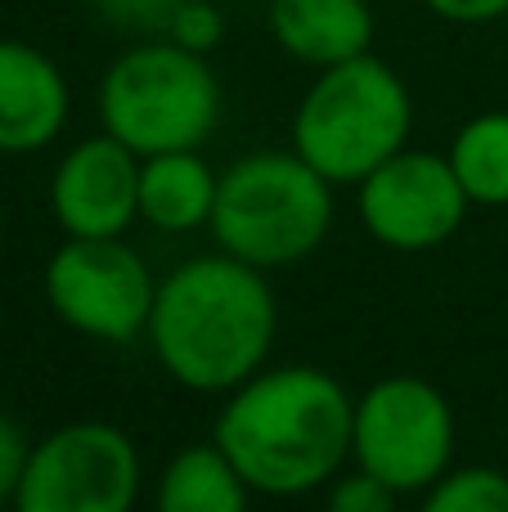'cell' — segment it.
Returning a JSON list of instances; mask_svg holds the SVG:
<instances>
[{"mask_svg":"<svg viewBox=\"0 0 508 512\" xmlns=\"http://www.w3.org/2000/svg\"><path fill=\"white\" fill-rule=\"evenodd\" d=\"M275 333L279 301L266 270L216 248L158 279L144 337L171 382L198 396H225L266 369Z\"/></svg>","mask_w":508,"mask_h":512,"instance_id":"1","label":"cell"},{"mask_svg":"<svg viewBox=\"0 0 508 512\" xmlns=\"http://www.w3.org/2000/svg\"><path fill=\"white\" fill-rule=\"evenodd\" d=\"M351 418L356 396L329 369L279 364L225 391L212 441L252 495L297 499L329 486L351 459Z\"/></svg>","mask_w":508,"mask_h":512,"instance_id":"2","label":"cell"},{"mask_svg":"<svg viewBox=\"0 0 508 512\" xmlns=\"http://www.w3.org/2000/svg\"><path fill=\"white\" fill-rule=\"evenodd\" d=\"M99 126L131 153L203 149L225 113V90L207 54L167 36H144L122 50L99 77Z\"/></svg>","mask_w":508,"mask_h":512,"instance_id":"3","label":"cell"},{"mask_svg":"<svg viewBox=\"0 0 508 512\" xmlns=\"http://www.w3.org/2000/svg\"><path fill=\"white\" fill-rule=\"evenodd\" d=\"M414 99L374 50L320 68L293 113V153L329 185H360L410 144Z\"/></svg>","mask_w":508,"mask_h":512,"instance_id":"4","label":"cell"},{"mask_svg":"<svg viewBox=\"0 0 508 512\" xmlns=\"http://www.w3.org/2000/svg\"><path fill=\"white\" fill-rule=\"evenodd\" d=\"M207 230L221 252L257 270H284L329 239L333 185L293 149L248 153L221 171Z\"/></svg>","mask_w":508,"mask_h":512,"instance_id":"5","label":"cell"},{"mask_svg":"<svg viewBox=\"0 0 508 512\" xmlns=\"http://www.w3.org/2000/svg\"><path fill=\"white\" fill-rule=\"evenodd\" d=\"M455 409L419 373H392L360 391L351 459L396 495H423L455 463Z\"/></svg>","mask_w":508,"mask_h":512,"instance_id":"6","label":"cell"},{"mask_svg":"<svg viewBox=\"0 0 508 512\" xmlns=\"http://www.w3.org/2000/svg\"><path fill=\"white\" fill-rule=\"evenodd\" d=\"M140 450L117 423L77 418L32 445L14 490V512H135Z\"/></svg>","mask_w":508,"mask_h":512,"instance_id":"7","label":"cell"},{"mask_svg":"<svg viewBox=\"0 0 508 512\" xmlns=\"http://www.w3.org/2000/svg\"><path fill=\"white\" fill-rule=\"evenodd\" d=\"M45 306L63 328L108 346L149 333L158 279L126 239H63L45 261Z\"/></svg>","mask_w":508,"mask_h":512,"instance_id":"8","label":"cell"},{"mask_svg":"<svg viewBox=\"0 0 508 512\" xmlns=\"http://www.w3.org/2000/svg\"><path fill=\"white\" fill-rule=\"evenodd\" d=\"M360 221L369 239L392 252H432L450 243L468 221V194L446 153L410 149L360 180Z\"/></svg>","mask_w":508,"mask_h":512,"instance_id":"9","label":"cell"},{"mask_svg":"<svg viewBox=\"0 0 508 512\" xmlns=\"http://www.w3.org/2000/svg\"><path fill=\"white\" fill-rule=\"evenodd\" d=\"M140 162L108 131L72 144L50 176V216L63 239H126L140 221Z\"/></svg>","mask_w":508,"mask_h":512,"instance_id":"10","label":"cell"},{"mask_svg":"<svg viewBox=\"0 0 508 512\" xmlns=\"http://www.w3.org/2000/svg\"><path fill=\"white\" fill-rule=\"evenodd\" d=\"M72 117V86L63 68L32 41L0 36V153L50 149Z\"/></svg>","mask_w":508,"mask_h":512,"instance_id":"11","label":"cell"},{"mask_svg":"<svg viewBox=\"0 0 508 512\" xmlns=\"http://www.w3.org/2000/svg\"><path fill=\"white\" fill-rule=\"evenodd\" d=\"M266 23L279 50L315 72L374 50L369 0H270Z\"/></svg>","mask_w":508,"mask_h":512,"instance_id":"12","label":"cell"},{"mask_svg":"<svg viewBox=\"0 0 508 512\" xmlns=\"http://www.w3.org/2000/svg\"><path fill=\"white\" fill-rule=\"evenodd\" d=\"M216 176L198 149L153 153L140 162V221L158 234H194L212 225Z\"/></svg>","mask_w":508,"mask_h":512,"instance_id":"13","label":"cell"},{"mask_svg":"<svg viewBox=\"0 0 508 512\" xmlns=\"http://www.w3.org/2000/svg\"><path fill=\"white\" fill-rule=\"evenodd\" d=\"M252 486L216 441L171 454L153 486V512H248Z\"/></svg>","mask_w":508,"mask_h":512,"instance_id":"14","label":"cell"},{"mask_svg":"<svg viewBox=\"0 0 508 512\" xmlns=\"http://www.w3.org/2000/svg\"><path fill=\"white\" fill-rule=\"evenodd\" d=\"M446 158L473 207H508V113L504 108L468 117L455 131V140H450Z\"/></svg>","mask_w":508,"mask_h":512,"instance_id":"15","label":"cell"},{"mask_svg":"<svg viewBox=\"0 0 508 512\" xmlns=\"http://www.w3.org/2000/svg\"><path fill=\"white\" fill-rule=\"evenodd\" d=\"M419 512H508V472L486 463L450 468L423 490Z\"/></svg>","mask_w":508,"mask_h":512,"instance_id":"16","label":"cell"},{"mask_svg":"<svg viewBox=\"0 0 508 512\" xmlns=\"http://www.w3.org/2000/svg\"><path fill=\"white\" fill-rule=\"evenodd\" d=\"M185 0H86V9L99 18V23L117 27L126 36H167L171 18Z\"/></svg>","mask_w":508,"mask_h":512,"instance_id":"17","label":"cell"},{"mask_svg":"<svg viewBox=\"0 0 508 512\" xmlns=\"http://www.w3.org/2000/svg\"><path fill=\"white\" fill-rule=\"evenodd\" d=\"M396 490L383 486L374 472L356 468L347 477L329 481V499H324V512H396Z\"/></svg>","mask_w":508,"mask_h":512,"instance_id":"18","label":"cell"},{"mask_svg":"<svg viewBox=\"0 0 508 512\" xmlns=\"http://www.w3.org/2000/svg\"><path fill=\"white\" fill-rule=\"evenodd\" d=\"M167 41L185 45V50H194V54H212L216 45L225 41V14L212 0H185L167 27Z\"/></svg>","mask_w":508,"mask_h":512,"instance_id":"19","label":"cell"},{"mask_svg":"<svg viewBox=\"0 0 508 512\" xmlns=\"http://www.w3.org/2000/svg\"><path fill=\"white\" fill-rule=\"evenodd\" d=\"M27 454H32V441L23 436V427H18L9 414H0V504L14 499Z\"/></svg>","mask_w":508,"mask_h":512,"instance_id":"20","label":"cell"},{"mask_svg":"<svg viewBox=\"0 0 508 512\" xmlns=\"http://www.w3.org/2000/svg\"><path fill=\"white\" fill-rule=\"evenodd\" d=\"M437 18L459 27H486V23H500L508 14V0H423Z\"/></svg>","mask_w":508,"mask_h":512,"instance_id":"21","label":"cell"},{"mask_svg":"<svg viewBox=\"0 0 508 512\" xmlns=\"http://www.w3.org/2000/svg\"><path fill=\"white\" fill-rule=\"evenodd\" d=\"M0 234H5V216H0Z\"/></svg>","mask_w":508,"mask_h":512,"instance_id":"22","label":"cell"}]
</instances>
